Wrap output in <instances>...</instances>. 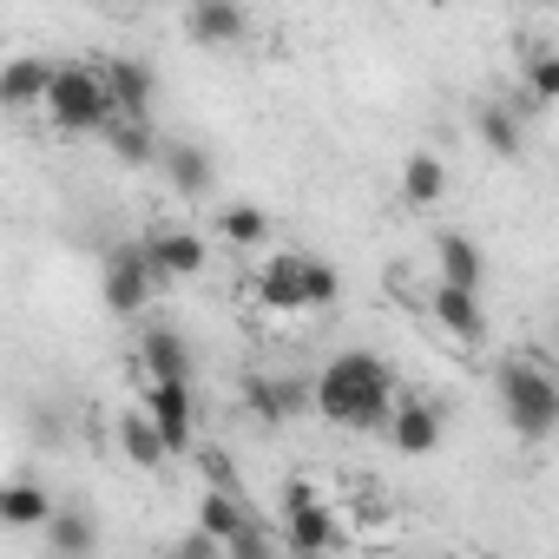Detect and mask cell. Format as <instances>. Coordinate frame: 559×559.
<instances>
[{
    "mask_svg": "<svg viewBox=\"0 0 559 559\" xmlns=\"http://www.w3.org/2000/svg\"><path fill=\"white\" fill-rule=\"evenodd\" d=\"M395 369L369 349H343L317 376V415L336 428H395Z\"/></svg>",
    "mask_w": 559,
    "mask_h": 559,
    "instance_id": "6da1fadb",
    "label": "cell"
},
{
    "mask_svg": "<svg viewBox=\"0 0 559 559\" xmlns=\"http://www.w3.org/2000/svg\"><path fill=\"white\" fill-rule=\"evenodd\" d=\"M493 395H500V415H507V428H513L520 441H546V435L559 428V382H552L546 362L507 356V362L493 369Z\"/></svg>",
    "mask_w": 559,
    "mask_h": 559,
    "instance_id": "7a4b0ae2",
    "label": "cell"
},
{
    "mask_svg": "<svg viewBox=\"0 0 559 559\" xmlns=\"http://www.w3.org/2000/svg\"><path fill=\"white\" fill-rule=\"evenodd\" d=\"M47 112H53L60 132H106L119 119V106L106 93L99 60H60L53 67V86H47Z\"/></svg>",
    "mask_w": 559,
    "mask_h": 559,
    "instance_id": "3957f363",
    "label": "cell"
},
{
    "mask_svg": "<svg viewBox=\"0 0 559 559\" xmlns=\"http://www.w3.org/2000/svg\"><path fill=\"white\" fill-rule=\"evenodd\" d=\"M336 290H343L336 270L323 257H304V250H276L257 276L263 310H323V304H336Z\"/></svg>",
    "mask_w": 559,
    "mask_h": 559,
    "instance_id": "277c9868",
    "label": "cell"
},
{
    "mask_svg": "<svg viewBox=\"0 0 559 559\" xmlns=\"http://www.w3.org/2000/svg\"><path fill=\"white\" fill-rule=\"evenodd\" d=\"M99 290H106V310H112V317H139V310L158 297V270H152L145 243H119V250H106Z\"/></svg>",
    "mask_w": 559,
    "mask_h": 559,
    "instance_id": "5b68a950",
    "label": "cell"
},
{
    "mask_svg": "<svg viewBox=\"0 0 559 559\" xmlns=\"http://www.w3.org/2000/svg\"><path fill=\"white\" fill-rule=\"evenodd\" d=\"M145 257H152V270H158V284H171V276H198V270L211 263L204 237H198V230H178V224H158V230L145 237Z\"/></svg>",
    "mask_w": 559,
    "mask_h": 559,
    "instance_id": "8992f818",
    "label": "cell"
},
{
    "mask_svg": "<svg viewBox=\"0 0 559 559\" xmlns=\"http://www.w3.org/2000/svg\"><path fill=\"white\" fill-rule=\"evenodd\" d=\"M145 415L158 421V435H165L171 454L191 448V421H198V408H191V382H145Z\"/></svg>",
    "mask_w": 559,
    "mask_h": 559,
    "instance_id": "52a82bcc",
    "label": "cell"
},
{
    "mask_svg": "<svg viewBox=\"0 0 559 559\" xmlns=\"http://www.w3.org/2000/svg\"><path fill=\"white\" fill-rule=\"evenodd\" d=\"M243 408L263 421V428H284L297 408H317V389H297V382H276V376H243Z\"/></svg>",
    "mask_w": 559,
    "mask_h": 559,
    "instance_id": "ba28073f",
    "label": "cell"
},
{
    "mask_svg": "<svg viewBox=\"0 0 559 559\" xmlns=\"http://www.w3.org/2000/svg\"><path fill=\"white\" fill-rule=\"evenodd\" d=\"M99 73H106V93H112L119 119H145V112H152V93H158V80H152V67H145V60L106 53V60H99Z\"/></svg>",
    "mask_w": 559,
    "mask_h": 559,
    "instance_id": "9c48e42d",
    "label": "cell"
},
{
    "mask_svg": "<svg viewBox=\"0 0 559 559\" xmlns=\"http://www.w3.org/2000/svg\"><path fill=\"white\" fill-rule=\"evenodd\" d=\"M428 317L454 336V343H480L487 336V310H480V290H454V284H435L428 290Z\"/></svg>",
    "mask_w": 559,
    "mask_h": 559,
    "instance_id": "30bf717a",
    "label": "cell"
},
{
    "mask_svg": "<svg viewBox=\"0 0 559 559\" xmlns=\"http://www.w3.org/2000/svg\"><path fill=\"white\" fill-rule=\"evenodd\" d=\"M284 539H290L297 559H323V552L343 539V520H336L330 500H317V507H304V513H284Z\"/></svg>",
    "mask_w": 559,
    "mask_h": 559,
    "instance_id": "8fae6325",
    "label": "cell"
},
{
    "mask_svg": "<svg viewBox=\"0 0 559 559\" xmlns=\"http://www.w3.org/2000/svg\"><path fill=\"white\" fill-rule=\"evenodd\" d=\"M158 171L171 178V191H178V198H211V185H217L211 152H198V145H185V139H171V145L158 152Z\"/></svg>",
    "mask_w": 559,
    "mask_h": 559,
    "instance_id": "7c38bea8",
    "label": "cell"
},
{
    "mask_svg": "<svg viewBox=\"0 0 559 559\" xmlns=\"http://www.w3.org/2000/svg\"><path fill=\"white\" fill-rule=\"evenodd\" d=\"M139 362H145V382H191V349L171 323H152L145 343H139Z\"/></svg>",
    "mask_w": 559,
    "mask_h": 559,
    "instance_id": "4fadbf2b",
    "label": "cell"
},
{
    "mask_svg": "<svg viewBox=\"0 0 559 559\" xmlns=\"http://www.w3.org/2000/svg\"><path fill=\"white\" fill-rule=\"evenodd\" d=\"M435 263H441V284H454V290H480V276H487V257H480V243L467 230H441Z\"/></svg>",
    "mask_w": 559,
    "mask_h": 559,
    "instance_id": "5bb4252c",
    "label": "cell"
},
{
    "mask_svg": "<svg viewBox=\"0 0 559 559\" xmlns=\"http://www.w3.org/2000/svg\"><path fill=\"white\" fill-rule=\"evenodd\" d=\"M389 441H395V454H408V461L435 454V448H441V408H435V402H402Z\"/></svg>",
    "mask_w": 559,
    "mask_h": 559,
    "instance_id": "9a60e30c",
    "label": "cell"
},
{
    "mask_svg": "<svg viewBox=\"0 0 559 559\" xmlns=\"http://www.w3.org/2000/svg\"><path fill=\"white\" fill-rule=\"evenodd\" d=\"M185 34H191L198 47H237V40L250 34V14L230 8V0H211V8H191V14H185Z\"/></svg>",
    "mask_w": 559,
    "mask_h": 559,
    "instance_id": "2e32d148",
    "label": "cell"
},
{
    "mask_svg": "<svg viewBox=\"0 0 559 559\" xmlns=\"http://www.w3.org/2000/svg\"><path fill=\"white\" fill-rule=\"evenodd\" d=\"M474 139L493 152V158H520V106H507V99H480L474 106Z\"/></svg>",
    "mask_w": 559,
    "mask_h": 559,
    "instance_id": "e0dca14e",
    "label": "cell"
},
{
    "mask_svg": "<svg viewBox=\"0 0 559 559\" xmlns=\"http://www.w3.org/2000/svg\"><path fill=\"white\" fill-rule=\"evenodd\" d=\"M47 86H53V67L21 53V60H8V73H0V106H14V112L47 106Z\"/></svg>",
    "mask_w": 559,
    "mask_h": 559,
    "instance_id": "ac0fdd59",
    "label": "cell"
},
{
    "mask_svg": "<svg viewBox=\"0 0 559 559\" xmlns=\"http://www.w3.org/2000/svg\"><path fill=\"white\" fill-rule=\"evenodd\" d=\"M257 520H250V507L237 500V493H217V487H204V500H198V533H211L217 546H230V539H243Z\"/></svg>",
    "mask_w": 559,
    "mask_h": 559,
    "instance_id": "d6986e66",
    "label": "cell"
},
{
    "mask_svg": "<svg viewBox=\"0 0 559 559\" xmlns=\"http://www.w3.org/2000/svg\"><path fill=\"white\" fill-rule=\"evenodd\" d=\"M93 546H99V526H93L86 507H60L47 520V559H86Z\"/></svg>",
    "mask_w": 559,
    "mask_h": 559,
    "instance_id": "ffe728a7",
    "label": "cell"
},
{
    "mask_svg": "<svg viewBox=\"0 0 559 559\" xmlns=\"http://www.w3.org/2000/svg\"><path fill=\"white\" fill-rule=\"evenodd\" d=\"M119 448H126V461L132 467H165V435H158V421L145 415V408H126L119 415Z\"/></svg>",
    "mask_w": 559,
    "mask_h": 559,
    "instance_id": "44dd1931",
    "label": "cell"
},
{
    "mask_svg": "<svg viewBox=\"0 0 559 559\" xmlns=\"http://www.w3.org/2000/svg\"><path fill=\"white\" fill-rule=\"evenodd\" d=\"M99 139H106V152H112L119 165H152V158L165 152V139H152V126H145V119H112Z\"/></svg>",
    "mask_w": 559,
    "mask_h": 559,
    "instance_id": "7402d4cb",
    "label": "cell"
},
{
    "mask_svg": "<svg viewBox=\"0 0 559 559\" xmlns=\"http://www.w3.org/2000/svg\"><path fill=\"white\" fill-rule=\"evenodd\" d=\"M60 507H53V493L40 487V480H14L8 493H0V520L8 526H47Z\"/></svg>",
    "mask_w": 559,
    "mask_h": 559,
    "instance_id": "603a6c76",
    "label": "cell"
},
{
    "mask_svg": "<svg viewBox=\"0 0 559 559\" xmlns=\"http://www.w3.org/2000/svg\"><path fill=\"white\" fill-rule=\"evenodd\" d=\"M441 191H448V165H441L435 152H415V158L402 165V198H408L415 211H428V204H441Z\"/></svg>",
    "mask_w": 559,
    "mask_h": 559,
    "instance_id": "cb8c5ba5",
    "label": "cell"
},
{
    "mask_svg": "<svg viewBox=\"0 0 559 559\" xmlns=\"http://www.w3.org/2000/svg\"><path fill=\"white\" fill-rule=\"evenodd\" d=\"M217 237H224L230 250H263V243H270V211H257V204H224V211H217Z\"/></svg>",
    "mask_w": 559,
    "mask_h": 559,
    "instance_id": "d4e9b609",
    "label": "cell"
},
{
    "mask_svg": "<svg viewBox=\"0 0 559 559\" xmlns=\"http://www.w3.org/2000/svg\"><path fill=\"white\" fill-rule=\"evenodd\" d=\"M526 99L533 106H559V53L552 47H533L526 53Z\"/></svg>",
    "mask_w": 559,
    "mask_h": 559,
    "instance_id": "484cf974",
    "label": "cell"
},
{
    "mask_svg": "<svg viewBox=\"0 0 559 559\" xmlns=\"http://www.w3.org/2000/svg\"><path fill=\"white\" fill-rule=\"evenodd\" d=\"M224 559H276V546H270V526H250L243 539H230V546H224Z\"/></svg>",
    "mask_w": 559,
    "mask_h": 559,
    "instance_id": "4316f807",
    "label": "cell"
},
{
    "mask_svg": "<svg viewBox=\"0 0 559 559\" xmlns=\"http://www.w3.org/2000/svg\"><path fill=\"white\" fill-rule=\"evenodd\" d=\"M317 500H323V493H317L310 480H290V487H284V513H304V507H317Z\"/></svg>",
    "mask_w": 559,
    "mask_h": 559,
    "instance_id": "83f0119b",
    "label": "cell"
},
{
    "mask_svg": "<svg viewBox=\"0 0 559 559\" xmlns=\"http://www.w3.org/2000/svg\"><path fill=\"white\" fill-rule=\"evenodd\" d=\"M178 559H224V546H217L211 533H191V539L178 546Z\"/></svg>",
    "mask_w": 559,
    "mask_h": 559,
    "instance_id": "f1b7e54d",
    "label": "cell"
}]
</instances>
